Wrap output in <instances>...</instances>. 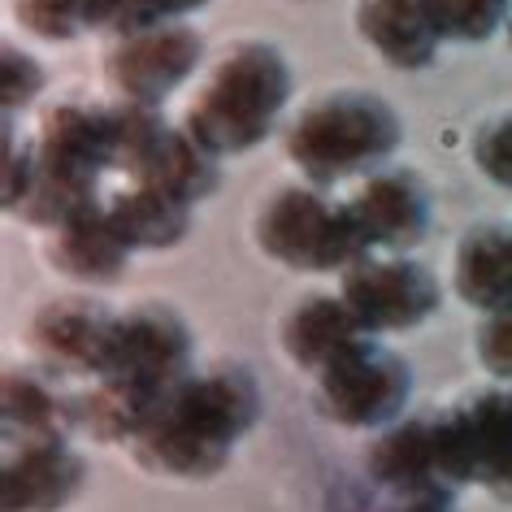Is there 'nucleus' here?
Instances as JSON below:
<instances>
[{"label": "nucleus", "mask_w": 512, "mask_h": 512, "mask_svg": "<svg viewBox=\"0 0 512 512\" xmlns=\"http://www.w3.org/2000/svg\"><path fill=\"white\" fill-rule=\"evenodd\" d=\"M261 417V387L243 361H209L157 404L148 426L126 443L135 465L152 478H213Z\"/></svg>", "instance_id": "f257e3e1"}, {"label": "nucleus", "mask_w": 512, "mask_h": 512, "mask_svg": "<svg viewBox=\"0 0 512 512\" xmlns=\"http://www.w3.org/2000/svg\"><path fill=\"white\" fill-rule=\"evenodd\" d=\"M31 152V191L14 217L44 235L105 196V174H113V100L83 92L48 100L35 118Z\"/></svg>", "instance_id": "f03ea898"}, {"label": "nucleus", "mask_w": 512, "mask_h": 512, "mask_svg": "<svg viewBox=\"0 0 512 512\" xmlns=\"http://www.w3.org/2000/svg\"><path fill=\"white\" fill-rule=\"evenodd\" d=\"M291 100V66L283 48L270 40H230L209 66L200 83L191 87L178 126L196 139L204 152L222 157H243L274 131Z\"/></svg>", "instance_id": "7ed1b4c3"}, {"label": "nucleus", "mask_w": 512, "mask_h": 512, "mask_svg": "<svg viewBox=\"0 0 512 512\" xmlns=\"http://www.w3.org/2000/svg\"><path fill=\"white\" fill-rule=\"evenodd\" d=\"M404 126L378 92L365 87H326L309 96L283 126V152L300 178L322 187L352 183L391 161Z\"/></svg>", "instance_id": "20e7f679"}, {"label": "nucleus", "mask_w": 512, "mask_h": 512, "mask_svg": "<svg viewBox=\"0 0 512 512\" xmlns=\"http://www.w3.org/2000/svg\"><path fill=\"white\" fill-rule=\"evenodd\" d=\"M252 243L261 256L304 274L348 270L356 256L369 252L365 230L335 187L309 183H274L252 209Z\"/></svg>", "instance_id": "39448f33"}, {"label": "nucleus", "mask_w": 512, "mask_h": 512, "mask_svg": "<svg viewBox=\"0 0 512 512\" xmlns=\"http://www.w3.org/2000/svg\"><path fill=\"white\" fill-rule=\"evenodd\" d=\"M439 473L447 486H482L512 504V382L460 391L443 408H430Z\"/></svg>", "instance_id": "423d86ee"}, {"label": "nucleus", "mask_w": 512, "mask_h": 512, "mask_svg": "<svg viewBox=\"0 0 512 512\" xmlns=\"http://www.w3.org/2000/svg\"><path fill=\"white\" fill-rule=\"evenodd\" d=\"M313 387L330 421L348 430H382L404 413V400L413 391V369L400 352L378 343V335H361L326 369H317Z\"/></svg>", "instance_id": "0eeeda50"}, {"label": "nucleus", "mask_w": 512, "mask_h": 512, "mask_svg": "<svg viewBox=\"0 0 512 512\" xmlns=\"http://www.w3.org/2000/svg\"><path fill=\"white\" fill-rule=\"evenodd\" d=\"M204 61V35L187 18L152 22V27L122 31L105 44L100 74L113 87V100L157 109L183 87Z\"/></svg>", "instance_id": "6e6552de"}, {"label": "nucleus", "mask_w": 512, "mask_h": 512, "mask_svg": "<svg viewBox=\"0 0 512 512\" xmlns=\"http://www.w3.org/2000/svg\"><path fill=\"white\" fill-rule=\"evenodd\" d=\"M191 369H196V343H191L187 317L174 304L139 300L118 309L109 361L100 374L131 382V387L152 395V400H165Z\"/></svg>", "instance_id": "1a4fd4ad"}, {"label": "nucleus", "mask_w": 512, "mask_h": 512, "mask_svg": "<svg viewBox=\"0 0 512 512\" xmlns=\"http://www.w3.org/2000/svg\"><path fill=\"white\" fill-rule=\"evenodd\" d=\"M339 296L365 335H400L439 309V278L404 252L369 248L339 274Z\"/></svg>", "instance_id": "9d476101"}, {"label": "nucleus", "mask_w": 512, "mask_h": 512, "mask_svg": "<svg viewBox=\"0 0 512 512\" xmlns=\"http://www.w3.org/2000/svg\"><path fill=\"white\" fill-rule=\"evenodd\" d=\"M113 322H118V309H109L96 296H53L31 313L27 348L48 369H57L74 382H87L109 361Z\"/></svg>", "instance_id": "9b49d317"}, {"label": "nucleus", "mask_w": 512, "mask_h": 512, "mask_svg": "<svg viewBox=\"0 0 512 512\" xmlns=\"http://www.w3.org/2000/svg\"><path fill=\"white\" fill-rule=\"evenodd\" d=\"M339 196L352 209L356 226L365 230L369 248L408 252L430 226V191L421 174L404 170V165H378V170L352 178Z\"/></svg>", "instance_id": "f8f14e48"}, {"label": "nucleus", "mask_w": 512, "mask_h": 512, "mask_svg": "<svg viewBox=\"0 0 512 512\" xmlns=\"http://www.w3.org/2000/svg\"><path fill=\"white\" fill-rule=\"evenodd\" d=\"M87 482L70 439H14L0 465V512H57Z\"/></svg>", "instance_id": "ddd939ff"}, {"label": "nucleus", "mask_w": 512, "mask_h": 512, "mask_svg": "<svg viewBox=\"0 0 512 512\" xmlns=\"http://www.w3.org/2000/svg\"><path fill=\"white\" fill-rule=\"evenodd\" d=\"M0 426L14 439H70L79 430V387L44 361H22L5 369L0 387Z\"/></svg>", "instance_id": "4468645a"}, {"label": "nucleus", "mask_w": 512, "mask_h": 512, "mask_svg": "<svg viewBox=\"0 0 512 512\" xmlns=\"http://www.w3.org/2000/svg\"><path fill=\"white\" fill-rule=\"evenodd\" d=\"M352 27L395 70H421L447 40L434 0H352Z\"/></svg>", "instance_id": "2eb2a0df"}, {"label": "nucleus", "mask_w": 512, "mask_h": 512, "mask_svg": "<svg viewBox=\"0 0 512 512\" xmlns=\"http://www.w3.org/2000/svg\"><path fill=\"white\" fill-rule=\"evenodd\" d=\"M44 261L53 265L61 278L70 283H83V287H105V283H118L122 270L131 265V248L126 239L113 230L105 204H92V209L74 213L70 222H61L53 230H44Z\"/></svg>", "instance_id": "dca6fc26"}, {"label": "nucleus", "mask_w": 512, "mask_h": 512, "mask_svg": "<svg viewBox=\"0 0 512 512\" xmlns=\"http://www.w3.org/2000/svg\"><path fill=\"white\" fill-rule=\"evenodd\" d=\"M365 330L356 326L352 309L343 304L339 291H300L278 317V348L300 374H317L335 356L356 343Z\"/></svg>", "instance_id": "f3484780"}, {"label": "nucleus", "mask_w": 512, "mask_h": 512, "mask_svg": "<svg viewBox=\"0 0 512 512\" xmlns=\"http://www.w3.org/2000/svg\"><path fill=\"white\" fill-rule=\"evenodd\" d=\"M452 291L469 309H512V222L482 217L460 230L452 248Z\"/></svg>", "instance_id": "a211bd4d"}, {"label": "nucleus", "mask_w": 512, "mask_h": 512, "mask_svg": "<svg viewBox=\"0 0 512 512\" xmlns=\"http://www.w3.org/2000/svg\"><path fill=\"white\" fill-rule=\"evenodd\" d=\"M105 204L113 230L126 239L131 252H165L187 235L191 226V204L187 196L161 187V183H144V178H118V187H105Z\"/></svg>", "instance_id": "6ab92c4d"}, {"label": "nucleus", "mask_w": 512, "mask_h": 512, "mask_svg": "<svg viewBox=\"0 0 512 512\" xmlns=\"http://www.w3.org/2000/svg\"><path fill=\"white\" fill-rule=\"evenodd\" d=\"M365 473L378 491H408V486H447L439 473V443H434V417H395L369 439ZM456 491V486H452Z\"/></svg>", "instance_id": "aec40b11"}, {"label": "nucleus", "mask_w": 512, "mask_h": 512, "mask_svg": "<svg viewBox=\"0 0 512 512\" xmlns=\"http://www.w3.org/2000/svg\"><path fill=\"white\" fill-rule=\"evenodd\" d=\"M118 0H14V14L40 40H74L83 31H109Z\"/></svg>", "instance_id": "412c9836"}, {"label": "nucleus", "mask_w": 512, "mask_h": 512, "mask_svg": "<svg viewBox=\"0 0 512 512\" xmlns=\"http://www.w3.org/2000/svg\"><path fill=\"white\" fill-rule=\"evenodd\" d=\"M447 40H486L499 22H508L512 0H434Z\"/></svg>", "instance_id": "4be33fe9"}, {"label": "nucleus", "mask_w": 512, "mask_h": 512, "mask_svg": "<svg viewBox=\"0 0 512 512\" xmlns=\"http://www.w3.org/2000/svg\"><path fill=\"white\" fill-rule=\"evenodd\" d=\"M473 165L499 187H512V109L491 113L473 131Z\"/></svg>", "instance_id": "5701e85b"}, {"label": "nucleus", "mask_w": 512, "mask_h": 512, "mask_svg": "<svg viewBox=\"0 0 512 512\" xmlns=\"http://www.w3.org/2000/svg\"><path fill=\"white\" fill-rule=\"evenodd\" d=\"M40 92H44V66L27 53V48L5 44V53H0V96H5V118H18V109H27Z\"/></svg>", "instance_id": "b1692460"}, {"label": "nucleus", "mask_w": 512, "mask_h": 512, "mask_svg": "<svg viewBox=\"0 0 512 512\" xmlns=\"http://www.w3.org/2000/svg\"><path fill=\"white\" fill-rule=\"evenodd\" d=\"M200 5H209V0H118L109 35L152 27V22H170V18H187V14H196Z\"/></svg>", "instance_id": "393cba45"}, {"label": "nucleus", "mask_w": 512, "mask_h": 512, "mask_svg": "<svg viewBox=\"0 0 512 512\" xmlns=\"http://www.w3.org/2000/svg\"><path fill=\"white\" fill-rule=\"evenodd\" d=\"M378 512H460L452 486H408V491H382Z\"/></svg>", "instance_id": "a878e982"}, {"label": "nucleus", "mask_w": 512, "mask_h": 512, "mask_svg": "<svg viewBox=\"0 0 512 512\" xmlns=\"http://www.w3.org/2000/svg\"><path fill=\"white\" fill-rule=\"evenodd\" d=\"M508 44H512V14H508Z\"/></svg>", "instance_id": "bb28decb"}]
</instances>
